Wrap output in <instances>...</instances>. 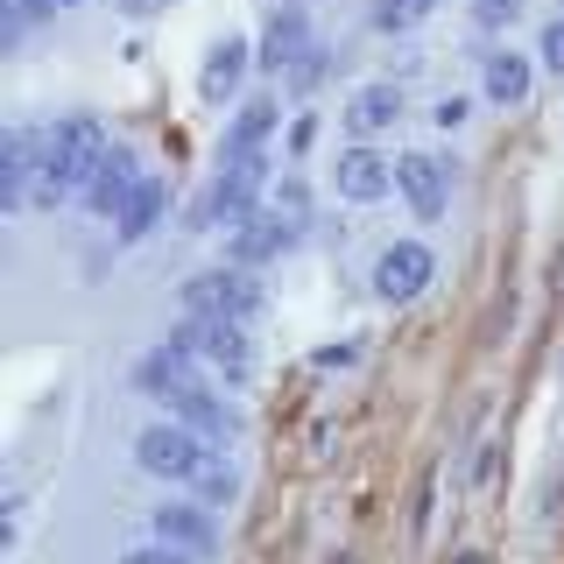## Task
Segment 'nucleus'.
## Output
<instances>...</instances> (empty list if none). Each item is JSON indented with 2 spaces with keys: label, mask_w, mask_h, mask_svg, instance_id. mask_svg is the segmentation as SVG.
<instances>
[{
  "label": "nucleus",
  "mask_w": 564,
  "mask_h": 564,
  "mask_svg": "<svg viewBox=\"0 0 564 564\" xmlns=\"http://www.w3.org/2000/svg\"><path fill=\"white\" fill-rule=\"evenodd\" d=\"M106 128L99 120H85V113H70L50 128V155H43V205H57V198H85V184L99 176L106 163Z\"/></svg>",
  "instance_id": "nucleus-1"
},
{
  "label": "nucleus",
  "mask_w": 564,
  "mask_h": 564,
  "mask_svg": "<svg viewBox=\"0 0 564 564\" xmlns=\"http://www.w3.org/2000/svg\"><path fill=\"white\" fill-rule=\"evenodd\" d=\"M212 437L205 431H191V423H176V416H163V423H149V431L134 437V466L149 473V480H170V487H198L205 480V466H212Z\"/></svg>",
  "instance_id": "nucleus-2"
},
{
  "label": "nucleus",
  "mask_w": 564,
  "mask_h": 564,
  "mask_svg": "<svg viewBox=\"0 0 564 564\" xmlns=\"http://www.w3.org/2000/svg\"><path fill=\"white\" fill-rule=\"evenodd\" d=\"M261 191H269V155H219V176H212V184H205V198L191 205V226L247 219Z\"/></svg>",
  "instance_id": "nucleus-3"
},
{
  "label": "nucleus",
  "mask_w": 564,
  "mask_h": 564,
  "mask_svg": "<svg viewBox=\"0 0 564 564\" xmlns=\"http://www.w3.org/2000/svg\"><path fill=\"white\" fill-rule=\"evenodd\" d=\"M184 317H240V325H254V317H261L254 269H240V261H226V269H198L184 282Z\"/></svg>",
  "instance_id": "nucleus-4"
},
{
  "label": "nucleus",
  "mask_w": 564,
  "mask_h": 564,
  "mask_svg": "<svg viewBox=\"0 0 564 564\" xmlns=\"http://www.w3.org/2000/svg\"><path fill=\"white\" fill-rule=\"evenodd\" d=\"M176 346L198 352L205 367H219L226 381H247V375H254V339H247L240 317H184V325H176Z\"/></svg>",
  "instance_id": "nucleus-5"
},
{
  "label": "nucleus",
  "mask_w": 564,
  "mask_h": 564,
  "mask_svg": "<svg viewBox=\"0 0 564 564\" xmlns=\"http://www.w3.org/2000/svg\"><path fill=\"white\" fill-rule=\"evenodd\" d=\"M431 275H437V254L423 240H395V247H381V261H375V296L381 304H416L423 290H431Z\"/></svg>",
  "instance_id": "nucleus-6"
},
{
  "label": "nucleus",
  "mask_w": 564,
  "mask_h": 564,
  "mask_svg": "<svg viewBox=\"0 0 564 564\" xmlns=\"http://www.w3.org/2000/svg\"><path fill=\"white\" fill-rule=\"evenodd\" d=\"M43 155H50V134H35V128L8 134V155H0V205L8 212L43 198Z\"/></svg>",
  "instance_id": "nucleus-7"
},
{
  "label": "nucleus",
  "mask_w": 564,
  "mask_h": 564,
  "mask_svg": "<svg viewBox=\"0 0 564 564\" xmlns=\"http://www.w3.org/2000/svg\"><path fill=\"white\" fill-rule=\"evenodd\" d=\"M290 247H296V226L269 205V212H247V219H234V240H226V254H234L240 269H261V261L290 254Z\"/></svg>",
  "instance_id": "nucleus-8"
},
{
  "label": "nucleus",
  "mask_w": 564,
  "mask_h": 564,
  "mask_svg": "<svg viewBox=\"0 0 564 564\" xmlns=\"http://www.w3.org/2000/svg\"><path fill=\"white\" fill-rule=\"evenodd\" d=\"M134 184H141V155L128 149V141H113V149H106V163H99V176L93 184H85V212H93V219H120V205L134 198Z\"/></svg>",
  "instance_id": "nucleus-9"
},
{
  "label": "nucleus",
  "mask_w": 564,
  "mask_h": 564,
  "mask_svg": "<svg viewBox=\"0 0 564 564\" xmlns=\"http://www.w3.org/2000/svg\"><path fill=\"white\" fill-rule=\"evenodd\" d=\"M395 191L410 198V212H416V219H445V205H452V170L437 163V155L410 149V155L395 163Z\"/></svg>",
  "instance_id": "nucleus-10"
},
{
  "label": "nucleus",
  "mask_w": 564,
  "mask_h": 564,
  "mask_svg": "<svg viewBox=\"0 0 564 564\" xmlns=\"http://www.w3.org/2000/svg\"><path fill=\"white\" fill-rule=\"evenodd\" d=\"M149 529H155V543H176V551H191V557L219 551V529H212V508L205 501H163L149 516Z\"/></svg>",
  "instance_id": "nucleus-11"
},
{
  "label": "nucleus",
  "mask_w": 564,
  "mask_h": 564,
  "mask_svg": "<svg viewBox=\"0 0 564 564\" xmlns=\"http://www.w3.org/2000/svg\"><path fill=\"white\" fill-rule=\"evenodd\" d=\"M304 43H311V14H304V0H282V8L269 14V29H261V43H254V64L282 78V70L304 57Z\"/></svg>",
  "instance_id": "nucleus-12"
},
{
  "label": "nucleus",
  "mask_w": 564,
  "mask_h": 564,
  "mask_svg": "<svg viewBox=\"0 0 564 564\" xmlns=\"http://www.w3.org/2000/svg\"><path fill=\"white\" fill-rule=\"evenodd\" d=\"M388 191H395V163H388V155H375V149H346L339 155V198L381 205Z\"/></svg>",
  "instance_id": "nucleus-13"
},
{
  "label": "nucleus",
  "mask_w": 564,
  "mask_h": 564,
  "mask_svg": "<svg viewBox=\"0 0 564 564\" xmlns=\"http://www.w3.org/2000/svg\"><path fill=\"white\" fill-rule=\"evenodd\" d=\"M163 402H170V416H176V423H191V431H205L212 445H226V437H234V416H226V402L212 395L205 381H184V388H170Z\"/></svg>",
  "instance_id": "nucleus-14"
},
{
  "label": "nucleus",
  "mask_w": 564,
  "mask_h": 564,
  "mask_svg": "<svg viewBox=\"0 0 564 564\" xmlns=\"http://www.w3.org/2000/svg\"><path fill=\"white\" fill-rule=\"evenodd\" d=\"M395 120H402V85L395 78H375V85H360V93L346 99V128L360 141L381 134V128H395Z\"/></svg>",
  "instance_id": "nucleus-15"
},
{
  "label": "nucleus",
  "mask_w": 564,
  "mask_h": 564,
  "mask_svg": "<svg viewBox=\"0 0 564 564\" xmlns=\"http://www.w3.org/2000/svg\"><path fill=\"white\" fill-rule=\"evenodd\" d=\"M529 85H536V64H529L522 50H494V57L480 64V93H487L494 106H522Z\"/></svg>",
  "instance_id": "nucleus-16"
},
{
  "label": "nucleus",
  "mask_w": 564,
  "mask_h": 564,
  "mask_svg": "<svg viewBox=\"0 0 564 564\" xmlns=\"http://www.w3.org/2000/svg\"><path fill=\"white\" fill-rule=\"evenodd\" d=\"M247 64H254V43H240V35H226V43H212V57H205V78H198V93H205L212 106H219L226 93H240Z\"/></svg>",
  "instance_id": "nucleus-17"
},
{
  "label": "nucleus",
  "mask_w": 564,
  "mask_h": 564,
  "mask_svg": "<svg viewBox=\"0 0 564 564\" xmlns=\"http://www.w3.org/2000/svg\"><path fill=\"white\" fill-rule=\"evenodd\" d=\"M269 134H275V99H247L226 128V149L219 155H269Z\"/></svg>",
  "instance_id": "nucleus-18"
},
{
  "label": "nucleus",
  "mask_w": 564,
  "mask_h": 564,
  "mask_svg": "<svg viewBox=\"0 0 564 564\" xmlns=\"http://www.w3.org/2000/svg\"><path fill=\"white\" fill-rule=\"evenodd\" d=\"M155 219H163V184H155V176H141L134 198L120 205V219H113V240H120V247L149 240V234H155Z\"/></svg>",
  "instance_id": "nucleus-19"
},
{
  "label": "nucleus",
  "mask_w": 564,
  "mask_h": 564,
  "mask_svg": "<svg viewBox=\"0 0 564 564\" xmlns=\"http://www.w3.org/2000/svg\"><path fill=\"white\" fill-rule=\"evenodd\" d=\"M437 8H445V0H375V14H367V22H375L381 35H410V29L431 22Z\"/></svg>",
  "instance_id": "nucleus-20"
},
{
  "label": "nucleus",
  "mask_w": 564,
  "mask_h": 564,
  "mask_svg": "<svg viewBox=\"0 0 564 564\" xmlns=\"http://www.w3.org/2000/svg\"><path fill=\"white\" fill-rule=\"evenodd\" d=\"M282 78H290V93H304V99H311L317 85L332 78V50H325V43H304V57H296L290 70H282Z\"/></svg>",
  "instance_id": "nucleus-21"
},
{
  "label": "nucleus",
  "mask_w": 564,
  "mask_h": 564,
  "mask_svg": "<svg viewBox=\"0 0 564 564\" xmlns=\"http://www.w3.org/2000/svg\"><path fill=\"white\" fill-rule=\"evenodd\" d=\"M516 14H522V0H473V29H487V35L516 29Z\"/></svg>",
  "instance_id": "nucleus-22"
},
{
  "label": "nucleus",
  "mask_w": 564,
  "mask_h": 564,
  "mask_svg": "<svg viewBox=\"0 0 564 564\" xmlns=\"http://www.w3.org/2000/svg\"><path fill=\"white\" fill-rule=\"evenodd\" d=\"M50 8H57V0H8V43H22V29L43 22Z\"/></svg>",
  "instance_id": "nucleus-23"
},
{
  "label": "nucleus",
  "mask_w": 564,
  "mask_h": 564,
  "mask_svg": "<svg viewBox=\"0 0 564 564\" xmlns=\"http://www.w3.org/2000/svg\"><path fill=\"white\" fill-rule=\"evenodd\" d=\"M536 64L551 70V78H564V14H557L551 29H543V43H536Z\"/></svg>",
  "instance_id": "nucleus-24"
},
{
  "label": "nucleus",
  "mask_w": 564,
  "mask_h": 564,
  "mask_svg": "<svg viewBox=\"0 0 564 564\" xmlns=\"http://www.w3.org/2000/svg\"><path fill=\"white\" fill-rule=\"evenodd\" d=\"M269 205H275V212H282L290 226H304V184H296V176H282V191H275Z\"/></svg>",
  "instance_id": "nucleus-25"
},
{
  "label": "nucleus",
  "mask_w": 564,
  "mask_h": 564,
  "mask_svg": "<svg viewBox=\"0 0 564 564\" xmlns=\"http://www.w3.org/2000/svg\"><path fill=\"white\" fill-rule=\"evenodd\" d=\"M120 564H198L191 551H176V543H149V551H128Z\"/></svg>",
  "instance_id": "nucleus-26"
},
{
  "label": "nucleus",
  "mask_w": 564,
  "mask_h": 564,
  "mask_svg": "<svg viewBox=\"0 0 564 564\" xmlns=\"http://www.w3.org/2000/svg\"><path fill=\"white\" fill-rule=\"evenodd\" d=\"M198 494H205V501H234V473H226L219 458H212V466H205V480H198Z\"/></svg>",
  "instance_id": "nucleus-27"
},
{
  "label": "nucleus",
  "mask_w": 564,
  "mask_h": 564,
  "mask_svg": "<svg viewBox=\"0 0 564 564\" xmlns=\"http://www.w3.org/2000/svg\"><path fill=\"white\" fill-rule=\"evenodd\" d=\"M431 120H437V128H445V134H452V128H458V120H466V99H458V93H452V99H437V113H431Z\"/></svg>",
  "instance_id": "nucleus-28"
},
{
  "label": "nucleus",
  "mask_w": 564,
  "mask_h": 564,
  "mask_svg": "<svg viewBox=\"0 0 564 564\" xmlns=\"http://www.w3.org/2000/svg\"><path fill=\"white\" fill-rule=\"evenodd\" d=\"M120 8H128V14H141V22H149V14H163L170 0H120Z\"/></svg>",
  "instance_id": "nucleus-29"
},
{
  "label": "nucleus",
  "mask_w": 564,
  "mask_h": 564,
  "mask_svg": "<svg viewBox=\"0 0 564 564\" xmlns=\"http://www.w3.org/2000/svg\"><path fill=\"white\" fill-rule=\"evenodd\" d=\"M458 564H487V557H480V551H466V557H458Z\"/></svg>",
  "instance_id": "nucleus-30"
},
{
  "label": "nucleus",
  "mask_w": 564,
  "mask_h": 564,
  "mask_svg": "<svg viewBox=\"0 0 564 564\" xmlns=\"http://www.w3.org/2000/svg\"><path fill=\"white\" fill-rule=\"evenodd\" d=\"M57 8H78V0H57Z\"/></svg>",
  "instance_id": "nucleus-31"
}]
</instances>
